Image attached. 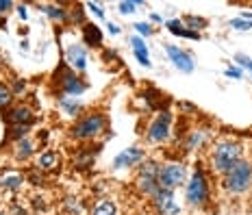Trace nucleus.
I'll return each mask as SVG.
<instances>
[{"label": "nucleus", "mask_w": 252, "mask_h": 215, "mask_svg": "<svg viewBox=\"0 0 252 215\" xmlns=\"http://www.w3.org/2000/svg\"><path fill=\"white\" fill-rule=\"evenodd\" d=\"M250 183H252V163L239 159L237 163L226 172L224 185H226V189L233 191V193H244V191H248Z\"/></svg>", "instance_id": "1"}, {"label": "nucleus", "mask_w": 252, "mask_h": 215, "mask_svg": "<svg viewBox=\"0 0 252 215\" xmlns=\"http://www.w3.org/2000/svg\"><path fill=\"white\" fill-rule=\"evenodd\" d=\"M239 156H241L239 144H230V141L218 144V146H215V150H213V159H211L215 172H222V174H226L230 167H233L239 161Z\"/></svg>", "instance_id": "2"}, {"label": "nucleus", "mask_w": 252, "mask_h": 215, "mask_svg": "<svg viewBox=\"0 0 252 215\" xmlns=\"http://www.w3.org/2000/svg\"><path fill=\"white\" fill-rule=\"evenodd\" d=\"M187 202L193 204V207H202V204L209 202V183L202 167H198L193 172L191 181L187 183Z\"/></svg>", "instance_id": "3"}, {"label": "nucleus", "mask_w": 252, "mask_h": 215, "mask_svg": "<svg viewBox=\"0 0 252 215\" xmlns=\"http://www.w3.org/2000/svg\"><path fill=\"white\" fill-rule=\"evenodd\" d=\"M104 128V115L102 113H89L85 118H81L72 126V137L76 139H92Z\"/></svg>", "instance_id": "4"}, {"label": "nucleus", "mask_w": 252, "mask_h": 215, "mask_svg": "<svg viewBox=\"0 0 252 215\" xmlns=\"http://www.w3.org/2000/svg\"><path fill=\"white\" fill-rule=\"evenodd\" d=\"M159 170L161 165L155 161H146L144 165H139V176H137V187L146 196H155L159 191Z\"/></svg>", "instance_id": "5"}, {"label": "nucleus", "mask_w": 252, "mask_h": 215, "mask_svg": "<svg viewBox=\"0 0 252 215\" xmlns=\"http://www.w3.org/2000/svg\"><path fill=\"white\" fill-rule=\"evenodd\" d=\"M187 178V170L183 163H165L159 170V187L161 189L174 191L176 187H181Z\"/></svg>", "instance_id": "6"}, {"label": "nucleus", "mask_w": 252, "mask_h": 215, "mask_svg": "<svg viewBox=\"0 0 252 215\" xmlns=\"http://www.w3.org/2000/svg\"><path fill=\"white\" fill-rule=\"evenodd\" d=\"M57 74L61 76L59 78V85L63 89V96H72V98H74V96H81V93L87 89L85 83H83L72 70H67V67H61L59 72H55V76Z\"/></svg>", "instance_id": "7"}, {"label": "nucleus", "mask_w": 252, "mask_h": 215, "mask_svg": "<svg viewBox=\"0 0 252 215\" xmlns=\"http://www.w3.org/2000/svg\"><path fill=\"white\" fill-rule=\"evenodd\" d=\"M170 122H172V113L170 111H161V115L150 124L148 128V139L155 144H161L170 137Z\"/></svg>", "instance_id": "8"}, {"label": "nucleus", "mask_w": 252, "mask_h": 215, "mask_svg": "<svg viewBox=\"0 0 252 215\" xmlns=\"http://www.w3.org/2000/svg\"><path fill=\"white\" fill-rule=\"evenodd\" d=\"M152 200H155V207L161 215H178L181 213V207L174 202V191L161 189L159 187V191L152 196Z\"/></svg>", "instance_id": "9"}, {"label": "nucleus", "mask_w": 252, "mask_h": 215, "mask_svg": "<svg viewBox=\"0 0 252 215\" xmlns=\"http://www.w3.org/2000/svg\"><path fill=\"white\" fill-rule=\"evenodd\" d=\"M165 52H167V57H170V61L181 72H185V74H191V72H193V67H196V61L191 59V55H187L185 50H181L178 46H172V44L165 46Z\"/></svg>", "instance_id": "10"}, {"label": "nucleus", "mask_w": 252, "mask_h": 215, "mask_svg": "<svg viewBox=\"0 0 252 215\" xmlns=\"http://www.w3.org/2000/svg\"><path fill=\"white\" fill-rule=\"evenodd\" d=\"M144 150L137 148V146H133V148H126L122 150L118 156L113 159V167L115 170H122V167H133V165H139L141 161H144Z\"/></svg>", "instance_id": "11"}, {"label": "nucleus", "mask_w": 252, "mask_h": 215, "mask_svg": "<svg viewBox=\"0 0 252 215\" xmlns=\"http://www.w3.org/2000/svg\"><path fill=\"white\" fill-rule=\"evenodd\" d=\"M65 61L70 63V67L83 72L87 67V50L81 44H70L65 50Z\"/></svg>", "instance_id": "12"}, {"label": "nucleus", "mask_w": 252, "mask_h": 215, "mask_svg": "<svg viewBox=\"0 0 252 215\" xmlns=\"http://www.w3.org/2000/svg\"><path fill=\"white\" fill-rule=\"evenodd\" d=\"M4 122L11 126H29L33 122V111L29 107H13L4 113Z\"/></svg>", "instance_id": "13"}, {"label": "nucleus", "mask_w": 252, "mask_h": 215, "mask_svg": "<svg viewBox=\"0 0 252 215\" xmlns=\"http://www.w3.org/2000/svg\"><path fill=\"white\" fill-rule=\"evenodd\" d=\"M83 39H85L87 46H94V48L102 46V33H100V29H98L96 24H85V26H83Z\"/></svg>", "instance_id": "14"}, {"label": "nucleus", "mask_w": 252, "mask_h": 215, "mask_svg": "<svg viewBox=\"0 0 252 215\" xmlns=\"http://www.w3.org/2000/svg\"><path fill=\"white\" fill-rule=\"evenodd\" d=\"M57 165H59V154H57L55 150H46L44 154H39V159H37V170L50 172V170H55Z\"/></svg>", "instance_id": "15"}, {"label": "nucleus", "mask_w": 252, "mask_h": 215, "mask_svg": "<svg viewBox=\"0 0 252 215\" xmlns=\"http://www.w3.org/2000/svg\"><path fill=\"white\" fill-rule=\"evenodd\" d=\"M167 31L174 35H181V37H187V39H200V33L189 31L187 26L183 24V20H170V22H167Z\"/></svg>", "instance_id": "16"}, {"label": "nucleus", "mask_w": 252, "mask_h": 215, "mask_svg": "<svg viewBox=\"0 0 252 215\" xmlns=\"http://www.w3.org/2000/svg\"><path fill=\"white\" fill-rule=\"evenodd\" d=\"M130 46H133V52H135V57H137L139 63L144 67H150V57H148V48H146L144 39H141V37H133V39H130Z\"/></svg>", "instance_id": "17"}, {"label": "nucleus", "mask_w": 252, "mask_h": 215, "mask_svg": "<svg viewBox=\"0 0 252 215\" xmlns=\"http://www.w3.org/2000/svg\"><path fill=\"white\" fill-rule=\"evenodd\" d=\"M31 154H33V144H31L26 137L20 139L18 144H15V159H18V161H26Z\"/></svg>", "instance_id": "18"}, {"label": "nucleus", "mask_w": 252, "mask_h": 215, "mask_svg": "<svg viewBox=\"0 0 252 215\" xmlns=\"http://www.w3.org/2000/svg\"><path fill=\"white\" fill-rule=\"evenodd\" d=\"M41 11H44L48 18L52 20H57V22H65L67 20V13H65V9H61V7H55V4H44L41 7Z\"/></svg>", "instance_id": "19"}, {"label": "nucleus", "mask_w": 252, "mask_h": 215, "mask_svg": "<svg viewBox=\"0 0 252 215\" xmlns=\"http://www.w3.org/2000/svg\"><path fill=\"white\" fill-rule=\"evenodd\" d=\"M59 104H61V109L67 115H76L78 111H81V102H76L72 96H61L59 98Z\"/></svg>", "instance_id": "20"}, {"label": "nucleus", "mask_w": 252, "mask_h": 215, "mask_svg": "<svg viewBox=\"0 0 252 215\" xmlns=\"http://www.w3.org/2000/svg\"><path fill=\"white\" fill-rule=\"evenodd\" d=\"M22 183H24V176L13 174V176H4L2 181H0V187L7 191H13V189H18V187H22Z\"/></svg>", "instance_id": "21"}, {"label": "nucleus", "mask_w": 252, "mask_h": 215, "mask_svg": "<svg viewBox=\"0 0 252 215\" xmlns=\"http://www.w3.org/2000/svg\"><path fill=\"white\" fill-rule=\"evenodd\" d=\"M92 163H94V152H89V150H81L74 156V165L81 167V170H83V167H89Z\"/></svg>", "instance_id": "22"}, {"label": "nucleus", "mask_w": 252, "mask_h": 215, "mask_svg": "<svg viewBox=\"0 0 252 215\" xmlns=\"http://www.w3.org/2000/svg\"><path fill=\"white\" fill-rule=\"evenodd\" d=\"M118 211V207L111 202V200H102L96 204V209H94V215H115Z\"/></svg>", "instance_id": "23"}, {"label": "nucleus", "mask_w": 252, "mask_h": 215, "mask_svg": "<svg viewBox=\"0 0 252 215\" xmlns=\"http://www.w3.org/2000/svg\"><path fill=\"white\" fill-rule=\"evenodd\" d=\"M183 24H187V26H189V31H193V33H198V31H200V29H204V26H207V20L196 18V15H187V18L183 20Z\"/></svg>", "instance_id": "24"}, {"label": "nucleus", "mask_w": 252, "mask_h": 215, "mask_svg": "<svg viewBox=\"0 0 252 215\" xmlns=\"http://www.w3.org/2000/svg\"><path fill=\"white\" fill-rule=\"evenodd\" d=\"M11 98H13V92L9 89L4 83H0V107H9L11 104Z\"/></svg>", "instance_id": "25"}, {"label": "nucleus", "mask_w": 252, "mask_h": 215, "mask_svg": "<svg viewBox=\"0 0 252 215\" xmlns=\"http://www.w3.org/2000/svg\"><path fill=\"white\" fill-rule=\"evenodd\" d=\"M230 29H235V31H250L252 29V20H248V18H233V20H230Z\"/></svg>", "instance_id": "26"}, {"label": "nucleus", "mask_w": 252, "mask_h": 215, "mask_svg": "<svg viewBox=\"0 0 252 215\" xmlns=\"http://www.w3.org/2000/svg\"><path fill=\"white\" fill-rule=\"evenodd\" d=\"M204 141V133L202 130H193L191 135H189V139H187V148L191 150V148H200V144Z\"/></svg>", "instance_id": "27"}, {"label": "nucleus", "mask_w": 252, "mask_h": 215, "mask_svg": "<svg viewBox=\"0 0 252 215\" xmlns=\"http://www.w3.org/2000/svg\"><path fill=\"white\" fill-rule=\"evenodd\" d=\"M29 133V126H11V130L7 133V139H24Z\"/></svg>", "instance_id": "28"}, {"label": "nucleus", "mask_w": 252, "mask_h": 215, "mask_svg": "<svg viewBox=\"0 0 252 215\" xmlns=\"http://www.w3.org/2000/svg\"><path fill=\"white\" fill-rule=\"evenodd\" d=\"M65 209L70 213H74V215L83 213V207H81V200H78V198H67V200H65Z\"/></svg>", "instance_id": "29"}, {"label": "nucleus", "mask_w": 252, "mask_h": 215, "mask_svg": "<svg viewBox=\"0 0 252 215\" xmlns=\"http://www.w3.org/2000/svg\"><path fill=\"white\" fill-rule=\"evenodd\" d=\"M135 7H141V2H120V13H122V15H128V13L137 11Z\"/></svg>", "instance_id": "30"}, {"label": "nucleus", "mask_w": 252, "mask_h": 215, "mask_svg": "<svg viewBox=\"0 0 252 215\" xmlns=\"http://www.w3.org/2000/svg\"><path fill=\"white\" fill-rule=\"evenodd\" d=\"M72 22H76V24H85V11L81 9V4H76L74 11H72Z\"/></svg>", "instance_id": "31"}, {"label": "nucleus", "mask_w": 252, "mask_h": 215, "mask_svg": "<svg viewBox=\"0 0 252 215\" xmlns=\"http://www.w3.org/2000/svg\"><path fill=\"white\" fill-rule=\"evenodd\" d=\"M235 61L241 65V67H248V70L252 72V59L248 55H244V52H239V55H235Z\"/></svg>", "instance_id": "32"}, {"label": "nucleus", "mask_w": 252, "mask_h": 215, "mask_svg": "<svg viewBox=\"0 0 252 215\" xmlns=\"http://www.w3.org/2000/svg\"><path fill=\"white\" fill-rule=\"evenodd\" d=\"M133 26H135V31H137L139 35H144V37L152 35V26L148 22H137V24H133Z\"/></svg>", "instance_id": "33"}, {"label": "nucleus", "mask_w": 252, "mask_h": 215, "mask_svg": "<svg viewBox=\"0 0 252 215\" xmlns=\"http://www.w3.org/2000/svg\"><path fill=\"white\" fill-rule=\"evenodd\" d=\"M85 7H87V9H92V11H94V13H96V15H98V18H104V11H102V9H100V4H96V2H87V4H85Z\"/></svg>", "instance_id": "34"}, {"label": "nucleus", "mask_w": 252, "mask_h": 215, "mask_svg": "<svg viewBox=\"0 0 252 215\" xmlns=\"http://www.w3.org/2000/svg\"><path fill=\"white\" fill-rule=\"evenodd\" d=\"M11 7H13V2H11V0H0V15H2V13H7Z\"/></svg>", "instance_id": "35"}, {"label": "nucleus", "mask_w": 252, "mask_h": 215, "mask_svg": "<svg viewBox=\"0 0 252 215\" xmlns=\"http://www.w3.org/2000/svg\"><path fill=\"white\" fill-rule=\"evenodd\" d=\"M226 76L228 78H241V70H237V67H226Z\"/></svg>", "instance_id": "36"}, {"label": "nucleus", "mask_w": 252, "mask_h": 215, "mask_svg": "<svg viewBox=\"0 0 252 215\" xmlns=\"http://www.w3.org/2000/svg\"><path fill=\"white\" fill-rule=\"evenodd\" d=\"M31 181H33V185H41V183H44V178H41V174L37 176V174L33 172V174H31Z\"/></svg>", "instance_id": "37"}, {"label": "nucleus", "mask_w": 252, "mask_h": 215, "mask_svg": "<svg viewBox=\"0 0 252 215\" xmlns=\"http://www.w3.org/2000/svg\"><path fill=\"white\" fill-rule=\"evenodd\" d=\"M24 87H26V85H24V81H15L13 92H15V93H18V92H24Z\"/></svg>", "instance_id": "38"}, {"label": "nucleus", "mask_w": 252, "mask_h": 215, "mask_svg": "<svg viewBox=\"0 0 252 215\" xmlns=\"http://www.w3.org/2000/svg\"><path fill=\"white\" fill-rule=\"evenodd\" d=\"M109 33H111V35H118V33H120V29H118V24H113V22H109Z\"/></svg>", "instance_id": "39"}, {"label": "nucleus", "mask_w": 252, "mask_h": 215, "mask_svg": "<svg viewBox=\"0 0 252 215\" xmlns=\"http://www.w3.org/2000/svg\"><path fill=\"white\" fill-rule=\"evenodd\" d=\"M18 13H20V18H22V20L29 18V13H26V7H22V4L18 7Z\"/></svg>", "instance_id": "40"}, {"label": "nucleus", "mask_w": 252, "mask_h": 215, "mask_svg": "<svg viewBox=\"0 0 252 215\" xmlns=\"http://www.w3.org/2000/svg\"><path fill=\"white\" fill-rule=\"evenodd\" d=\"M13 213L15 215H26V211H24V209H20V207H13Z\"/></svg>", "instance_id": "41"}, {"label": "nucleus", "mask_w": 252, "mask_h": 215, "mask_svg": "<svg viewBox=\"0 0 252 215\" xmlns=\"http://www.w3.org/2000/svg\"><path fill=\"white\" fill-rule=\"evenodd\" d=\"M150 20H152V22H161V15H159V13H152Z\"/></svg>", "instance_id": "42"}, {"label": "nucleus", "mask_w": 252, "mask_h": 215, "mask_svg": "<svg viewBox=\"0 0 252 215\" xmlns=\"http://www.w3.org/2000/svg\"><path fill=\"white\" fill-rule=\"evenodd\" d=\"M0 215H4V213H0Z\"/></svg>", "instance_id": "43"}]
</instances>
